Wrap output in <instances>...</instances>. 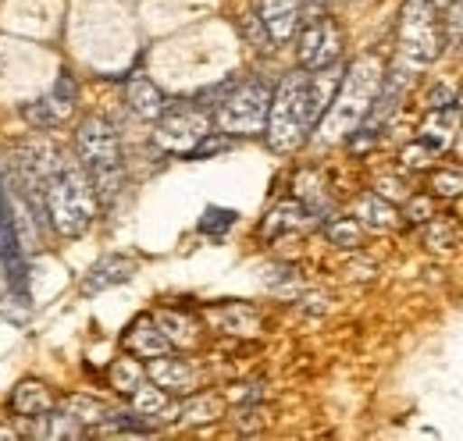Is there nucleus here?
Listing matches in <instances>:
<instances>
[{
  "mask_svg": "<svg viewBox=\"0 0 463 441\" xmlns=\"http://www.w3.org/2000/svg\"><path fill=\"white\" fill-rule=\"evenodd\" d=\"M22 150L36 167L51 228L61 239H79L97 218V192H93L86 167L79 164V157H71V150L58 146L54 139H33Z\"/></svg>",
  "mask_w": 463,
  "mask_h": 441,
  "instance_id": "obj_1",
  "label": "nucleus"
},
{
  "mask_svg": "<svg viewBox=\"0 0 463 441\" xmlns=\"http://www.w3.org/2000/svg\"><path fill=\"white\" fill-rule=\"evenodd\" d=\"M343 82V68L332 64V68H321V71H307V68H296L289 71L279 89L271 93V108H268V125H264V136H268V146L275 154H292L307 143V136L317 128L321 114L328 110L335 89Z\"/></svg>",
  "mask_w": 463,
  "mask_h": 441,
  "instance_id": "obj_2",
  "label": "nucleus"
},
{
  "mask_svg": "<svg viewBox=\"0 0 463 441\" xmlns=\"http://www.w3.org/2000/svg\"><path fill=\"white\" fill-rule=\"evenodd\" d=\"M382 75H385V64L382 57L367 54L360 61H353L346 71H343V82L332 97L328 110L321 114L317 121V132H321V143H343L353 139V132L360 128V121L367 117V110L378 97V86H382Z\"/></svg>",
  "mask_w": 463,
  "mask_h": 441,
  "instance_id": "obj_3",
  "label": "nucleus"
},
{
  "mask_svg": "<svg viewBox=\"0 0 463 441\" xmlns=\"http://www.w3.org/2000/svg\"><path fill=\"white\" fill-rule=\"evenodd\" d=\"M75 157L86 167L97 203L111 207L125 189V161H121V139L115 125L104 114H90L75 132Z\"/></svg>",
  "mask_w": 463,
  "mask_h": 441,
  "instance_id": "obj_4",
  "label": "nucleus"
},
{
  "mask_svg": "<svg viewBox=\"0 0 463 441\" xmlns=\"http://www.w3.org/2000/svg\"><path fill=\"white\" fill-rule=\"evenodd\" d=\"M449 0H406L400 22V64L410 71L428 68L442 54V11Z\"/></svg>",
  "mask_w": 463,
  "mask_h": 441,
  "instance_id": "obj_5",
  "label": "nucleus"
},
{
  "mask_svg": "<svg viewBox=\"0 0 463 441\" xmlns=\"http://www.w3.org/2000/svg\"><path fill=\"white\" fill-rule=\"evenodd\" d=\"M271 86L264 79H246L232 86L229 93L214 108V125L225 136H257L268 125V108H271Z\"/></svg>",
  "mask_w": 463,
  "mask_h": 441,
  "instance_id": "obj_6",
  "label": "nucleus"
},
{
  "mask_svg": "<svg viewBox=\"0 0 463 441\" xmlns=\"http://www.w3.org/2000/svg\"><path fill=\"white\" fill-rule=\"evenodd\" d=\"M0 267H4L11 296L25 306L29 275H25V246H22V228H18V196H11L4 171H0Z\"/></svg>",
  "mask_w": 463,
  "mask_h": 441,
  "instance_id": "obj_7",
  "label": "nucleus"
},
{
  "mask_svg": "<svg viewBox=\"0 0 463 441\" xmlns=\"http://www.w3.org/2000/svg\"><path fill=\"white\" fill-rule=\"evenodd\" d=\"M339 57H343V33H339L335 18L314 14V18L303 25V33H299V47H296L299 68L321 71V68L339 64Z\"/></svg>",
  "mask_w": 463,
  "mask_h": 441,
  "instance_id": "obj_8",
  "label": "nucleus"
},
{
  "mask_svg": "<svg viewBox=\"0 0 463 441\" xmlns=\"http://www.w3.org/2000/svg\"><path fill=\"white\" fill-rule=\"evenodd\" d=\"M207 132H211V114L207 110L168 108L157 117V143H161V150L178 154V157H189Z\"/></svg>",
  "mask_w": 463,
  "mask_h": 441,
  "instance_id": "obj_9",
  "label": "nucleus"
},
{
  "mask_svg": "<svg viewBox=\"0 0 463 441\" xmlns=\"http://www.w3.org/2000/svg\"><path fill=\"white\" fill-rule=\"evenodd\" d=\"M75 100H79V86H75V79L64 71L58 82H54V89L47 93V97H40L33 108L25 110V117L36 125V128H58L64 117H71V110H75Z\"/></svg>",
  "mask_w": 463,
  "mask_h": 441,
  "instance_id": "obj_10",
  "label": "nucleus"
},
{
  "mask_svg": "<svg viewBox=\"0 0 463 441\" xmlns=\"http://www.w3.org/2000/svg\"><path fill=\"white\" fill-rule=\"evenodd\" d=\"M132 275H136V260H128V257H121V253H111V257L97 260V264L90 267V275H82L79 296L93 299V296H100V292H108V288H115V285L132 281Z\"/></svg>",
  "mask_w": 463,
  "mask_h": 441,
  "instance_id": "obj_11",
  "label": "nucleus"
},
{
  "mask_svg": "<svg viewBox=\"0 0 463 441\" xmlns=\"http://www.w3.org/2000/svg\"><path fill=\"white\" fill-rule=\"evenodd\" d=\"M257 22L268 43H286L299 29V0H257Z\"/></svg>",
  "mask_w": 463,
  "mask_h": 441,
  "instance_id": "obj_12",
  "label": "nucleus"
},
{
  "mask_svg": "<svg viewBox=\"0 0 463 441\" xmlns=\"http://www.w3.org/2000/svg\"><path fill=\"white\" fill-rule=\"evenodd\" d=\"M146 378L157 388H165V391H193V388H196V371H193V363H189V360H178L172 352L154 356V360L146 363Z\"/></svg>",
  "mask_w": 463,
  "mask_h": 441,
  "instance_id": "obj_13",
  "label": "nucleus"
},
{
  "mask_svg": "<svg viewBox=\"0 0 463 441\" xmlns=\"http://www.w3.org/2000/svg\"><path fill=\"white\" fill-rule=\"evenodd\" d=\"M125 349H128L132 356L154 360V356H165V352H172L175 345L168 342V334L161 331V324H157V321H150V317H139L132 328L125 331Z\"/></svg>",
  "mask_w": 463,
  "mask_h": 441,
  "instance_id": "obj_14",
  "label": "nucleus"
},
{
  "mask_svg": "<svg viewBox=\"0 0 463 441\" xmlns=\"http://www.w3.org/2000/svg\"><path fill=\"white\" fill-rule=\"evenodd\" d=\"M125 104H128V110H132L136 117H143V121H157V117L168 110L165 93H161L146 75H132V79H128V86H125Z\"/></svg>",
  "mask_w": 463,
  "mask_h": 441,
  "instance_id": "obj_15",
  "label": "nucleus"
},
{
  "mask_svg": "<svg viewBox=\"0 0 463 441\" xmlns=\"http://www.w3.org/2000/svg\"><path fill=\"white\" fill-rule=\"evenodd\" d=\"M457 128H460V108H453V104L431 108L428 121L420 125V146H428L431 154H439V150H446L453 143Z\"/></svg>",
  "mask_w": 463,
  "mask_h": 441,
  "instance_id": "obj_16",
  "label": "nucleus"
},
{
  "mask_svg": "<svg viewBox=\"0 0 463 441\" xmlns=\"http://www.w3.org/2000/svg\"><path fill=\"white\" fill-rule=\"evenodd\" d=\"M128 399H132V413L143 417V420H172V417H178V406L172 402V391L157 388L154 381H143Z\"/></svg>",
  "mask_w": 463,
  "mask_h": 441,
  "instance_id": "obj_17",
  "label": "nucleus"
},
{
  "mask_svg": "<svg viewBox=\"0 0 463 441\" xmlns=\"http://www.w3.org/2000/svg\"><path fill=\"white\" fill-rule=\"evenodd\" d=\"M11 409L18 417H25V420H36V417L54 409V395H51V388L43 385V381H22V385L14 388V395H11Z\"/></svg>",
  "mask_w": 463,
  "mask_h": 441,
  "instance_id": "obj_18",
  "label": "nucleus"
},
{
  "mask_svg": "<svg viewBox=\"0 0 463 441\" xmlns=\"http://www.w3.org/2000/svg\"><path fill=\"white\" fill-rule=\"evenodd\" d=\"M356 218L360 224H367L371 231H389V228H396V207L392 203H385L378 192H367V196H360V203H356Z\"/></svg>",
  "mask_w": 463,
  "mask_h": 441,
  "instance_id": "obj_19",
  "label": "nucleus"
},
{
  "mask_svg": "<svg viewBox=\"0 0 463 441\" xmlns=\"http://www.w3.org/2000/svg\"><path fill=\"white\" fill-rule=\"evenodd\" d=\"M154 321L161 324V331L168 334V342H172V345H196V338H200L196 321H193V317H185V314H157Z\"/></svg>",
  "mask_w": 463,
  "mask_h": 441,
  "instance_id": "obj_20",
  "label": "nucleus"
},
{
  "mask_svg": "<svg viewBox=\"0 0 463 441\" xmlns=\"http://www.w3.org/2000/svg\"><path fill=\"white\" fill-rule=\"evenodd\" d=\"M307 220H310V211H307V207H299V203H282V207H275V214H268L264 231H268V235L296 231V228H303Z\"/></svg>",
  "mask_w": 463,
  "mask_h": 441,
  "instance_id": "obj_21",
  "label": "nucleus"
},
{
  "mask_svg": "<svg viewBox=\"0 0 463 441\" xmlns=\"http://www.w3.org/2000/svg\"><path fill=\"white\" fill-rule=\"evenodd\" d=\"M64 413H68L79 427H90V424H104V420H108V409H104L100 402H93V399H82V395L68 399V402H64Z\"/></svg>",
  "mask_w": 463,
  "mask_h": 441,
  "instance_id": "obj_22",
  "label": "nucleus"
},
{
  "mask_svg": "<svg viewBox=\"0 0 463 441\" xmlns=\"http://www.w3.org/2000/svg\"><path fill=\"white\" fill-rule=\"evenodd\" d=\"M143 381H146V367H139L136 360H118L111 367V388L125 391V395H132Z\"/></svg>",
  "mask_w": 463,
  "mask_h": 441,
  "instance_id": "obj_23",
  "label": "nucleus"
},
{
  "mask_svg": "<svg viewBox=\"0 0 463 441\" xmlns=\"http://www.w3.org/2000/svg\"><path fill=\"white\" fill-rule=\"evenodd\" d=\"M178 417H182L185 424H207V420H218V417H222V402H218L214 395H200L196 402L178 406Z\"/></svg>",
  "mask_w": 463,
  "mask_h": 441,
  "instance_id": "obj_24",
  "label": "nucleus"
},
{
  "mask_svg": "<svg viewBox=\"0 0 463 441\" xmlns=\"http://www.w3.org/2000/svg\"><path fill=\"white\" fill-rule=\"evenodd\" d=\"M442 43L449 47L463 43V0H449L442 11Z\"/></svg>",
  "mask_w": 463,
  "mask_h": 441,
  "instance_id": "obj_25",
  "label": "nucleus"
},
{
  "mask_svg": "<svg viewBox=\"0 0 463 441\" xmlns=\"http://www.w3.org/2000/svg\"><path fill=\"white\" fill-rule=\"evenodd\" d=\"M328 239H332L335 246H356V239H360V220L335 218L332 224H328Z\"/></svg>",
  "mask_w": 463,
  "mask_h": 441,
  "instance_id": "obj_26",
  "label": "nucleus"
},
{
  "mask_svg": "<svg viewBox=\"0 0 463 441\" xmlns=\"http://www.w3.org/2000/svg\"><path fill=\"white\" fill-rule=\"evenodd\" d=\"M431 189L442 192V196H460L463 192V167H442L435 178H431Z\"/></svg>",
  "mask_w": 463,
  "mask_h": 441,
  "instance_id": "obj_27",
  "label": "nucleus"
},
{
  "mask_svg": "<svg viewBox=\"0 0 463 441\" xmlns=\"http://www.w3.org/2000/svg\"><path fill=\"white\" fill-rule=\"evenodd\" d=\"M235 224V211H222V207H207V214L200 220V231L203 235H222Z\"/></svg>",
  "mask_w": 463,
  "mask_h": 441,
  "instance_id": "obj_28",
  "label": "nucleus"
},
{
  "mask_svg": "<svg viewBox=\"0 0 463 441\" xmlns=\"http://www.w3.org/2000/svg\"><path fill=\"white\" fill-rule=\"evenodd\" d=\"M406 214H410V220H428V214H431V203H428V200H413Z\"/></svg>",
  "mask_w": 463,
  "mask_h": 441,
  "instance_id": "obj_29",
  "label": "nucleus"
}]
</instances>
